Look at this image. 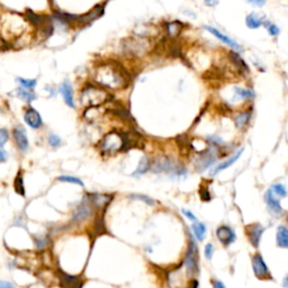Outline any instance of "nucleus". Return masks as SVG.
Wrapping results in <instances>:
<instances>
[{"label": "nucleus", "mask_w": 288, "mask_h": 288, "mask_svg": "<svg viewBox=\"0 0 288 288\" xmlns=\"http://www.w3.org/2000/svg\"><path fill=\"white\" fill-rule=\"evenodd\" d=\"M60 93L63 96V99L66 101V104L71 107V108H75V99H74V90H72V86L69 81H63V84L60 87Z\"/></svg>", "instance_id": "nucleus-13"}, {"label": "nucleus", "mask_w": 288, "mask_h": 288, "mask_svg": "<svg viewBox=\"0 0 288 288\" xmlns=\"http://www.w3.org/2000/svg\"><path fill=\"white\" fill-rule=\"evenodd\" d=\"M131 197L133 199H140L142 201H144V203H147L148 205L150 206H153L154 205V201L151 199V198H149L148 196H144V195H140V194H135V195H131Z\"/></svg>", "instance_id": "nucleus-34"}, {"label": "nucleus", "mask_w": 288, "mask_h": 288, "mask_svg": "<svg viewBox=\"0 0 288 288\" xmlns=\"http://www.w3.org/2000/svg\"><path fill=\"white\" fill-rule=\"evenodd\" d=\"M167 29L169 36L176 37L180 32H182V24L178 23V21H173V23H169L167 25Z\"/></svg>", "instance_id": "nucleus-26"}, {"label": "nucleus", "mask_w": 288, "mask_h": 288, "mask_svg": "<svg viewBox=\"0 0 288 288\" xmlns=\"http://www.w3.org/2000/svg\"><path fill=\"white\" fill-rule=\"evenodd\" d=\"M94 80L98 85L108 89L126 88L130 78L126 71L117 63H102L94 72Z\"/></svg>", "instance_id": "nucleus-1"}, {"label": "nucleus", "mask_w": 288, "mask_h": 288, "mask_svg": "<svg viewBox=\"0 0 288 288\" xmlns=\"http://www.w3.org/2000/svg\"><path fill=\"white\" fill-rule=\"evenodd\" d=\"M250 118H251V113L250 111H246V113H242L239 116H236L234 122L236 124V126H238V128H243L249 123V121H250Z\"/></svg>", "instance_id": "nucleus-24"}, {"label": "nucleus", "mask_w": 288, "mask_h": 288, "mask_svg": "<svg viewBox=\"0 0 288 288\" xmlns=\"http://www.w3.org/2000/svg\"><path fill=\"white\" fill-rule=\"evenodd\" d=\"M242 152H243V149H241V150H240V151L236 152L233 157H231L230 159H227L226 161L220 163V165H218V166L214 169L213 175H216V174H218V173H221L222 170L227 169V168L231 167L232 165H233L234 162H236V160H238V159H239L240 157H241V153H242Z\"/></svg>", "instance_id": "nucleus-17"}, {"label": "nucleus", "mask_w": 288, "mask_h": 288, "mask_svg": "<svg viewBox=\"0 0 288 288\" xmlns=\"http://www.w3.org/2000/svg\"><path fill=\"white\" fill-rule=\"evenodd\" d=\"M230 57L232 59V61H233V63L235 64V67L238 68V70H240V72L248 71V67H247L246 62L243 61V60L241 59V57H240L238 53L232 52V53H230Z\"/></svg>", "instance_id": "nucleus-23"}, {"label": "nucleus", "mask_w": 288, "mask_h": 288, "mask_svg": "<svg viewBox=\"0 0 288 288\" xmlns=\"http://www.w3.org/2000/svg\"><path fill=\"white\" fill-rule=\"evenodd\" d=\"M18 83L21 85V87L24 89L27 88V89H33L35 87L37 81L35 79H23V78H18Z\"/></svg>", "instance_id": "nucleus-32"}, {"label": "nucleus", "mask_w": 288, "mask_h": 288, "mask_svg": "<svg viewBox=\"0 0 288 288\" xmlns=\"http://www.w3.org/2000/svg\"><path fill=\"white\" fill-rule=\"evenodd\" d=\"M111 199L110 196L107 195H92L90 196V201L96 206V207H105V206L109 203Z\"/></svg>", "instance_id": "nucleus-19"}, {"label": "nucleus", "mask_w": 288, "mask_h": 288, "mask_svg": "<svg viewBox=\"0 0 288 288\" xmlns=\"http://www.w3.org/2000/svg\"><path fill=\"white\" fill-rule=\"evenodd\" d=\"M217 1H213V2H210V1H205V5H207V6H215V5H217Z\"/></svg>", "instance_id": "nucleus-43"}, {"label": "nucleus", "mask_w": 288, "mask_h": 288, "mask_svg": "<svg viewBox=\"0 0 288 288\" xmlns=\"http://www.w3.org/2000/svg\"><path fill=\"white\" fill-rule=\"evenodd\" d=\"M266 27H267L268 29V32L269 34L272 36H277L278 34H279V28L276 26V25H274V24H269V23H266Z\"/></svg>", "instance_id": "nucleus-36"}, {"label": "nucleus", "mask_w": 288, "mask_h": 288, "mask_svg": "<svg viewBox=\"0 0 288 288\" xmlns=\"http://www.w3.org/2000/svg\"><path fill=\"white\" fill-rule=\"evenodd\" d=\"M273 194H276L279 197H286V188L283 184H275L272 188Z\"/></svg>", "instance_id": "nucleus-29"}, {"label": "nucleus", "mask_w": 288, "mask_h": 288, "mask_svg": "<svg viewBox=\"0 0 288 288\" xmlns=\"http://www.w3.org/2000/svg\"><path fill=\"white\" fill-rule=\"evenodd\" d=\"M235 93L238 96L241 98V99H248V98H251L255 96L252 90H248V89H241V88H236Z\"/></svg>", "instance_id": "nucleus-30"}, {"label": "nucleus", "mask_w": 288, "mask_h": 288, "mask_svg": "<svg viewBox=\"0 0 288 288\" xmlns=\"http://www.w3.org/2000/svg\"><path fill=\"white\" fill-rule=\"evenodd\" d=\"M246 23L249 28H258L261 26L262 20L256 14H250L246 19Z\"/></svg>", "instance_id": "nucleus-27"}, {"label": "nucleus", "mask_w": 288, "mask_h": 288, "mask_svg": "<svg viewBox=\"0 0 288 288\" xmlns=\"http://www.w3.org/2000/svg\"><path fill=\"white\" fill-rule=\"evenodd\" d=\"M216 236L223 246H230L235 241V233L230 226L222 225L216 230Z\"/></svg>", "instance_id": "nucleus-7"}, {"label": "nucleus", "mask_w": 288, "mask_h": 288, "mask_svg": "<svg viewBox=\"0 0 288 288\" xmlns=\"http://www.w3.org/2000/svg\"><path fill=\"white\" fill-rule=\"evenodd\" d=\"M152 170L157 174L162 173V171H165V173H174L177 176L186 174V169L182 165H177L171 159L166 157L158 158L157 160H154L152 163Z\"/></svg>", "instance_id": "nucleus-4"}, {"label": "nucleus", "mask_w": 288, "mask_h": 288, "mask_svg": "<svg viewBox=\"0 0 288 288\" xmlns=\"http://www.w3.org/2000/svg\"><path fill=\"white\" fill-rule=\"evenodd\" d=\"M265 200L268 205V208L270 212H272L274 215H276V216H282V215L284 214V209L282 207L281 203H279V199H277L276 197L274 196L273 192L270 191V189L265 194Z\"/></svg>", "instance_id": "nucleus-9"}, {"label": "nucleus", "mask_w": 288, "mask_h": 288, "mask_svg": "<svg viewBox=\"0 0 288 288\" xmlns=\"http://www.w3.org/2000/svg\"><path fill=\"white\" fill-rule=\"evenodd\" d=\"M104 6H105V3H102V5H97L96 7L93 8L92 10L88 11L87 14L80 16L77 20H78L79 23L83 24V25L92 23V21L96 20L97 18H99V17L104 14Z\"/></svg>", "instance_id": "nucleus-11"}, {"label": "nucleus", "mask_w": 288, "mask_h": 288, "mask_svg": "<svg viewBox=\"0 0 288 288\" xmlns=\"http://www.w3.org/2000/svg\"><path fill=\"white\" fill-rule=\"evenodd\" d=\"M62 284L67 288H78L79 287V278L69 276V275L62 273L61 274Z\"/></svg>", "instance_id": "nucleus-20"}, {"label": "nucleus", "mask_w": 288, "mask_h": 288, "mask_svg": "<svg viewBox=\"0 0 288 288\" xmlns=\"http://www.w3.org/2000/svg\"><path fill=\"white\" fill-rule=\"evenodd\" d=\"M14 186L16 192H18L19 195L24 196L25 195V191H24V183H23V177H21V175L19 174L17 176L16 179H15V183H14Z\"/></svg>", "instance_id": "nucleus-28"}, {"label": "nucleus", "mask_w": 288, "mask_h": 288, "mask_svg": "<svg viewBox=\"0 0 288 288\" xmlns=\"http://www.w3.org/2000/svg\"><path fill=\"white\" fill-rule=\"evenodd\" d=\"M252 268L253 272H255V275L259 279H262V281L272 279V274H270L264 258H262V256L259 255V253H257V255L252 257Z\"/></svg>", "instance_id": "nucleus-6"}, {"label": "nucleus", "mask_w": 288, "mask_h": 288, "mask_svg": "<svg viewBox=\"0 0 288 288\" xmlns=\"http://www.w3.org/2000/svg\"><path fill=\"white\" fill-rule=\"evenodd\" d=\"M99 149L105 154H111L126 150L123 133L110 132L106 134L99 142Z\"/></svg>", "instance_id": "nucleus-3"}, {"label": "nucleus", "mask_w": 288, "mask_h": 288, "mask_svg": "<svg viewBox=\"0 0 288 288\" xmlns=\"http://www.w3.org/2000/svg\"><path fill=\"white\" fill-rule=\"evenodd\" d=\"M90 214H92V207L87 204H83L77 208L74 214V217H72V221L75 223H81L85 220H87L90 216Z\"/></svg>", "instance_id": "nucleus-16"}, {"label": "nucleus", "mask_w": 288, "mask_h": 288, "mask_svg": "<svg viewBox=\"0 0 288 288\" xmlns=\"http://www.w3.org/2000/svg\"><path fill=\"white\" fill-rule=\"evenodd\" d=\"M192 232L196 236V239L198 241H203L205 238V233H206V226L200 222H195L192 224Z\"/></svg>", "instance_id": "nucleus-21"}, {"label": "nucleus", "mask_w": 288, "mask_h": 288, "mask_svg": "<svg viewBox=\"0 0 288 288\" xmlns=\"http://www.w3.org/2000/svg\"><path fill=\"white\" fill-rule=\"evenodd\" d=\"M25 122L32 128H40L42 126V118L38 111L34 108H28L24 115Z\"/></svg>", "instance_id": "nucleus-12"}, {"label": "nucleus", "mask_w": 288, "mask_h": 288, "mask_svg": "<svg viewBox=\"0 0 288 288\" xmlns=\"http://www.w3.org/2000/svg\"><path fill=\"white\" fill-rule=\"evenodd\" d=\"M12 134H14V139L16 142V145L18 147L21 152H25L28 149V139L26 135V132L21 126H17L12 130Z\"/></svg>", "instance_id": "nucleus-10"}, {"label": "nucleus", "mask_w": 288, "mask_h": 288, "mask_svg": "<svg viewBox=\"0 0 288 288\" xmlns=\"http://www.w3.org/2000/svg\"><path fill=\"white\" fill-rule=\"evenodd\" d=\"M199 195H200V198L203 199L204 201L210 200V195H209V192H208V191H207V188L200 187V189H199Z\"/></svg>", "instance_id": "nucleus-38"}, {"label": "nucleus", "mask_w": 288, "mask_h": 288, "mask_svg": "<svg viewBox=\"0 0 288 288\" xmlns=\"http://www.w3.org/2000/svg\"><path fill=\"white\" fill-rule=\"evenodd\" d=\"M264 231H265L264 226H262L261 224H258V223L247 226V234L253 247H256V248L259 247V243H260V240H261V236H262V233H264Z\"/></svg>", "instance_id": "nucleus-8"}, {"label": "nucleus", "mask_w": 288, "mask_h": 288, "mask_svg": "<svg viewBox=\"0 0 288 288\" xmlns=\"http://www.w3.org/2000/svg\"><path fill=\"white\" fill-rule=\"evenodd\" d=\"M49 143L51 147H53V148H58L61 145V139L58 135H55V134H51L49 136Z\"/></svg>", "instance_id": "nucleus-33"}, {"label": "nucleus", "mask_w": 288, "mask_h": 288, "mask_svg": "<svg viewBox=\"0 0 288 288\" xmlns=\"http://www.w3.org/2000/svg\"><path fill=\"white\" fill-rule=\"evenodd\" d=\"M204 27L206 31H208L210 34H213L215 37L218 38L221 42L225 43L226 45L233 47L234 50H241V46H240L238 43H236L234 40H232V38H230L227 35H224V34L221 33L218 29H216L215 27H210V26H204Z\"/></svg>", "instance_id": "nucleus-14"}, {"label": "nucleus", "mask_w": 288, "mask_h": 288, "mask_svg": "<svg viewBox=\"0 0 288 288\" xmlns=\"http://www.w3.org/2000/svg\"><path fill=\"white\" fill-rule=\"evenodd\" d=\"M6 160H7V154H6V152L3 151V150L0 149V163L5 162Z\"/></svg>", "instance_id": "nucleus-42"}, {"label": "nucleus", "mask_w": 288, "mask_h": 288, "mask_svg": "<svg viewBox=\"0 0 288 288\" xmlns=\"http://www.w3.org/2000/svg\"><path fill=\"white\" fill-rule=\"evenodd\" d=\"M185 266H186L187 273L189 276H196L199 272L198 267V250H197L196 243L192 239L189 242L186 259H185Z\"/></svg>", "instance_id": "nucleus-5"}, {"label": "nucleus", "mask_w": 288, "mask_h": 288, "mask_svg": "<svg viewBox=\"0 0 288 288\" xmlns=\"http://www.w3.org/2000/svg\"><path fill=\"white\" fill-rule=\"evenodd\" d=\"M253 5H258V6H262L265 3V1H250Z\"/></svg>", "instance_id": "nucleus-44"}, {"label": "nucleus", "mask_w": 288, "mask_h": 288, "mask_svg": "<svg viewBox=\"0 0 288 288\" xmlns=\"http://www.w3.org/2000/svg\"><path fill=\"white\" fill-rule=\"evenodd\" d=\"M205 257H206V259H208L210 260L212 259V257H213V253H214V247H213V244L212 243H207L205 246Z\"/></svg>", "instance_id": "nucleus-35"}, {"label": "nucleus", "mask_w": 288, "mask_h": 288, "mask_svg": "<svg viewBox=\"0 0 288 288\" xmlns=\"http://www.w3.org/2000/svg\"><path fill=\"white\" fill-rule=\"evenodd\" d=\"M109 95L106 90L95 87L89 85L84 88L80 93V102L83 106L90 108V107H98L108 100Z\"/></svg>", "instance_id": "nucleus-2"}, {"label": "nucleus", "mask_w": 288, "mask_h": 288, "mask_svg": "<svg viewBox=\"0 0 288 288\" xmlns=\"http://www.w3.org/2000/svg\"><path fill=\"white\" fill-rule=\"evenodd\" d=\"M0 288H16L10 282L0 281Z\"/></svg>", "instance_id": "nucleus-40"}, {"label": "nucleus", "mask_w": 288, "mask_h": 288, "mask_svg": "<svg viewBox=\"0 0 288 288\" xmlns=\"http://www.w3.org/2000/svg\"><path fill=\"white\" fill-rule=\"evenodd\" d=\"M17 95H18V97L20 98V99H23L24 101H27V102L33 101L36 98L35 94L31 92V90H26L24 88H20L17 90Z\"/></svg>", "instance_id": "nucleus-25"}, {"label": "nucleus", "mask_w": 288, "mask_h": 288, "mask_svg": "<svg viewBox=\"0 0 288 288\" xmlns=\"http://www.w3.org/2000/svg\"><path fill=\"white\" fill-rule=\"evenodd\" d=\"M213 288H226L224 286V284L220 281H214L213 282Z\"/></svg>", "instance_id": "nucleus-41"}, {"label": "nucleus", "mask_w": 288, "mask_h": 288, "mask_svg": "<svg viewBox=\"0 0 288 288\" xmlns=\"http://www.w3.org/2000/svg\"><path fill=\"white\" fill-rule=\"evenodd\" d=\"M151 167V162H150L149 159L147 157H143L141 159L140 165L137 167V169L135 170V173L133 174V176H141L147 173V171L150 169Z\"/></svg>", "instance_id": "nucleus-22"}, {"label": "nucleus", "mask_w": 288, "mask_h": 288, "mask_svg": "<svg viewBox=\"0 0 288 288\" xmlns=\"http://www.w3.org/2000/svg\"><path fill=\"white\" fill-rule=\"evenodd\" d=\"M277 246L284 249L288 248V230L283 225L277 229Z\"/></svg>", "instance_id": "nucleus-18"}, {"label": "nucleus", "mask_w": 288, "mask_h": 288, "mask_svg": "<svg viewBox=\"0 0 288 288\" xmlns=\"http://www.w3.org/2000/svg\"><path fill=\"white\" fill-rule=\"evenodd\" d=\"M215 161V154L214 152H210L209 150L204 153L200 154V157L196 162V168L198 170H205L213 165Z\"/></svg>", "instance_id": "nucleus-15"}, {"label": "nucleus", "mask_w": 288, "mask_h": 288, "mask_svg": "<svg viewBox=\"0 0 288 288\" xmlns=\"http://www.w3.org/2000/svg\"><path fill=\"white\" fill-rule=\"evenodd\" d=\"M8 137H9V135H8L7 130H5V128H0V147H3V145H5V143L8 141Z\"/></svg>", "instance_id": "nucleus-37"}, {"label": "nucleus", "mask_w": 288, "mask_h": 288, "mask_svg": "<svg viewBox=\"0 0 288 288\" xmlns=\"http://www.w3.org/2000/svg\"><path fill=\"white\" fill-rule=\"evenodd\" d=\"M58 180H59V182H64V183H72V184L79 185V186L84 187V183L81 182L79 178L71 177V176H61V177L58 178Z\"/></svg>", "instance_id": "nucleus-31"}, {"label": "nucleus", "mask_w": 288, "mask_h": 288, "mask_svg": "<svg viewBox=\"0 0 288 288\" xmlns=\"http://www.w3.org/2000/svg\"><path fill=\"white\" fill-rule=\"evenodd\" d=\"M183 213L186 215V217L189 218V220L192 221V222H196V217H195V215L192 214V212H189V210L187 209H183Z\"/></svg>", "instance_id": "nucleus-39"}]
</instances>
